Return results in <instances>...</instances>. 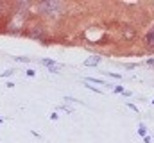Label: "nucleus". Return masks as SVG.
I'll list each match as a JSON object with an SVG mask.
<instances>
[{"instance_id": "f257e3e1", "label": "nucleus", "mask_w": 154, "mask_h": 143, "mask_svg": "<svg viewBox=\"0 0 154 143\" xmlns=\"http://www.w3.org/2000/svg\"><path fill=\"white\" fill-rule=\"evenodd\" d=\"M63 9H64V6L61 4V2H57V0H47V2H41V4H38V11L41 13V14H45V16H59L61 13H63Z\"/></svg>"}, {"instance_id": "f03ea898", "label": "nucleus", "mask_w": 154, "mask_h": 143, "mask_svg": "<svg viewBox=\"0 0 154 143\" xmlns=\"http://www.w3.org/2000/svg\"><path fill=\"white\" fill-rule=\"evenodd\" d=\"M27 36H31V38H34V39H45V29H43L41 25H32V27H29L27 29Z\"/></svg>"}, {"instance_id": "7ed1b4c3", "label": "nucleus", "mask_w": 154, "mask_h": 143, "mask_svg": "<svg viewBox=\"0 0 154 143\" xmlns=\"http://www.w3.org/2000/svg\"><path fill=\"white\" fill-rule=\"evenodd\" d=\"M122 36H124V39H135V36H136V31H135L133 27H124V31H122Z\"/></svg>"}, {"instance_id": "20e7f679", "label": "nucleus", "mask_w": 154, "mask_h": 143, "mask_svg": "<svg viewBox=\"0 0 154 143\" xmlns=\"http://www.w3.org/2000/svg\"><path fill=\"white\" fill-rule=\"evenodd\" d=\"M99 61H100V57H90L84 61V66H95V64H99Z\"/></svg>"}, {"instance_id": "39448f33", "label": "nucleus", "mask_w": 154, "mask_h": 143, "mask_svg": "<svg viewBox=\"0 0 154 143\" xmlns=\"http://www.w3.org/2000/svg\"><path fill=\"white\" fill-rule=\"evenodd\" d=\"M7 9H11V6H9L7 2H0V16H4Z\"/></svg>"}, {"instance_id": "423d86ee", "label": "nucleus", "mask_w": 154, "mask_h": 143, "mask_svg": "<svg viewBox=\"0 0 154 143\" xmlns=\"http://www.w3.org/2000/svg\"><path fill=\"white\" fill-rule=\"evenodd\" d=\"M147 43H149V45H154V29H152V32H149V36H147Z\"/></svg>"}, {"instance_id": "0eeeda50", "label": "nucleus", "mask_w": 154, "mask_h": 143, "mask_svg": "<svg viewBox=\"0 0 154 143\" xmlns=\"http://www.w3.org/2000/svg\"><path fill=\"white\" fill-rule=\"evenodd\" d=\"M88 82H97V84H100V86H106V82L100 81V79H88Z\"/></svg>"}, {"instance_id": "6e6552de", "label": "nucleus", "mask_w": 154, "mask_h": 143, "mask_svg": "<svg viewBox=\"0 0 154 143\" xmlns=\"http://www.w3.org/2000/svg\"><path fill=\"white\" fill-rule=\"evenodd\" d=\"M14 59H16L18 63H29V61H31V57H14Z\"/></svg>"}, {"instance_id": "1a4fd4ad", "label": "nucleus", "mask_w": 154, "mask_h": 143, "mask_svg": "<svg viewBox=\"0 0 154 143\" xmlns=\"http://www.w3.org/2000/svg\"><path fill=\"white\" fill-rule=\"evenodd\" d=\"M13 74H14V70H6V72H2V77H9Z\"/></svg>"}, {"instance_id": "9d476101", "label": "nucleus", "mask_w": 154, "mask_h": 143, "mask_svg": "<svg viewBox=\"0 0 154 143\" xmlns=\"http://www.w3.org/2000/svg\"><path fill=\"white\" fill-rule=\"evenodd\" d=\"M27 75H29V77H34L36 72H34V70H27Z\"/></svg>"}, {"instance_id": "9b49d317", "label": "nucleus", "mask_w": 154, "mask_h": 143, "mask_svg": "<svg viewBox=\"0 0 154 143\" xmlns=\"http://www.w3.org/2000/svg\"><path fill=\"white\" fill-rule=\"evenodd\" d=\"M0 124H2V118H0Z\"/></svg>"}]
</instances>
